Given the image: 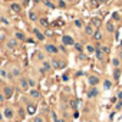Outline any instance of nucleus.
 <instances>
[{
    "label": "nucleus",
    "mask_w": 122,
    "mask_h": 122,
    "mask_svg": "<svg viewBox=\"0 0 122 122\" xmlns=\"http://www.w3.org/2000/svg\"><path fill=\"white\" fill-rule=\"evenodd\" d=\"M6 47L10 49V50H15V49H17V47H20V42H17L15 37H10V39H7V42H6Z\"/></svg>",
    "instance_id": "ddd939ff"
},
{
    "label": "nucleus",
    "mask_w": 122,
    "mask_h": 122,
    "mask_svg": "<svg viewBox=\"0 0 122 122\" xmlns=\"http://www.w3.org/2000/svg\"><path fill=\"white\" fill-rule=\"evenodd\" d=\"M113 19H115V20H119V15H118V13H116V12H115V13H113Z\"/></svg>",
    "instance_id": "5fc2aeb1"
},
{
    "label": "nucleus",
    "mask_w": 122,
    "mask_h": 122,
    "mask_svg": "<svg viewBox=\"0 0 122 122\" xmlns=\"http://www.w3.org/2000/svg\"><path fill=\"white\" fill-rule=\"evenodd\" d=\"M72 115H73V118H78V116H79V112H78V111H73Z\"/></svg>",
    "instance_id": "6e6d98bb"
},
{
    "label": "nucleus",
    "mask_w": 122,
    "mask_h": 122,
    "mask_svg": "<svg viewBox=\"0 0 122 122\" xmlns=\"http://www.w3.org/2000/svg\"><path fill=\"white\" fill-rule=\"evenodd\" d=\"M73 26H75L76 29H82V30H83V26H85V22H83L82 19H76V20L73 22Z\"/></svg>",
    "instance_id": "7c9ffc66"
},
{
    "label": "nucleus",
    "mask_w": 122,
    "mask_h": 122,
    "mask_svg": "<svg viewBox=\"0 0 122 122\" xmlns=\"http://www.w3.org/2000/svg\"><path fill=\"white\" fill-rule=\"evenodd\" d=\"M93 32H95V27H93L91 23H85V26H83V35L92 37V36H93Z\"/></svg>",
    "instance_id": "a211bd4d"
},
{
    "label": "nucleus",
    "mask_w": 122,
    "mask_h": 122,
    "mask_svg": "<svg viewBox=\"0 0 122 122\" xmlns=\"http://www.w3.org/2000/svg\"><path fill=\"white\" fill-rule=\"evenodd\" d=\"M95 56H96V59H98V62H101V63H105V60H106V56L103 55V52L101 50V47H96Z\"/></svg>",
    "instance_id": "6ab92c4d"
},
{
    "label": "nucleus",
    "mask_w": 122,
    "mask_h": 122,
    "mask_svg": "<svg viewBox=\"0 0 122 122\" xmlns=\"http://www.w3.org/2000/svg\"><path fill=\"white\" fill-rule=\"evenodd\" d=\"M26 122H32V121H26Z\"/></svg>",
    "instance_id": "69168bd1"
},
{
    "label": "nucleus",
    "mask_w": 122,
    "mask_h": 122,
    "mask_svg": "<svg viewBox=\"0 0 122 122\" xmlns=\"http://www.w3.org/2000/svg\"><path fill=\"white\" fill-rule=\"evenodd\" d=\"M2 83H3V79H2V78H0V85H2Z\"/></svg>",
    "instance_id": "0e129e2a"
},
{
    "label": "nucleus",
    "mask_w": 122,
    "mask_h": 122,
    "mask_svg": "<svg viewBox=\"0 0 122 122\" xmlns=\"http://www.w3.org/2000/svg\"><path fill=\"white\" fill-rule=\"evenodd\" d=\"M40 66L45 69V72L47 73V72H52L53 71V68H52V63H50V59H45L43 62L40 63Z\"/></svg>",
    "instance_id": "aec40b11"
},
{
    "label": "nucleus",
    "mask_w": 122,
    "mask_h": 122,
    "mask_svg": "<svg viewBox=\"0 0 122 122\" xmlns=\"http://www.w3.org/2000/svg\"><path fill=\"white\" fill-rule=\"evenodd\" d=\"M62 45H65V46H73L75 45V39L71 35H62Z\"/></svg>",
    "instance_id": "dca6fc26"
},
{
    "label": "nucleus",
    "mask_w": 122,
    "mask_h": 122,
    "mask_svg": "<svg viewBox=\"0 0 122 122\" xmlns=\"http://www.w3.org/2000/svg\"><path fill=\"white\" fill-rule=\"evenodd\" d=\"M13 37H15L17 42H20V43H23V42H26V40H27V36H26L22 30H16V32L13 33Z\"/></svg>",
    "instance_id": "f3484780"
},
{
    "label": "nucleus",
    "mask_w": 122,
    "mask_h": 122,
    "mask_svg": "<svg viewBox=\"0 0 122 122\" xmlns=\"http://www.w3.org/2000/svg\"><path fill=\"white\" fill-rule=\"evenodd\" d=\"M116 102H118V98H116V96H113V98H111V103H112V105H115Z\"/></svg>",
    "instance_id": "3c124183"
},
{
    "label": "nucleus",
    "mask_w": 122,
    "mask_h": 122,
    "mask_svg": "<svg viewBox=\"0 0 122 122\" xmlns=\"http://www.w3.org/2000/svg\"><path fill=\"white\" fill-rule=\"evenodd\" d=\"M29 3V0H23V5H27Z\"/></svg>",
    "instance_id": "bf43d9fd"
},
{
    "label": "nucleus",
    "mask_w": 122,
    "mask_h": 122,
    "mask_svg": "<svg viewBox=\"0 0 122 122\" xmlns=\"http://www.w3.org/2000/svg\"><path fill=\"white\" fill-rule=\"evenodd\" d=\"M62 81L68 82V81H69V75H68V73H63V76H62Z\"/></svg>",
    "instance_id": "8fccbe9b"
},
{
    "label": "nucleus",
    "mask_w": 122,
    "mask_h": 122,
    "mask_svg": "<svg viewBox=\"0 0 122 122\" xmlns=\"http://www.w3.org/2000/svg\"><path fill=\"white\" fill-rule=\"evenodd\" d=\"M103 39H105L103 30H101V29H95L93 36H92V40H93L95 43H102V42H103Z\"/></svg>",
    "instance_id": "6e6552de"
},
{
    "label": "nucleus",
    "mask_w": 122,
    "mask_h": 122,
    "mask_svg": "<svg viewBox=\"0 0 122 122\" xmlns=\"http://www.w3.org/2000/svg\"><path fill=\"white\" fill-rule=\"evenodd\" d=\"M43 5H45V6H47L49 9H55V7H56V5H55V3H52V2H49V0H43Z\"/></svg>",
    "instance_id": "a19ab883"
},
{
    "label": "nucleus",
    "mask_w": 122,
    "mask_h": 122,
    "mask_svg": "<svg viewBox=\"0 0 122 122\" xmlns=\"http://www.w3.org/2000/svg\"><path fill=\"white\" fill-rule=\"evenodd\" d=\"M99 88L96 86V88H88V91H86V98L88 99H95V98H98L99 96Z\"/></svg>",
    "instance_id": "f8f14e48"
},
{
    "label": "nucleus",
    "mask_w": 122,
    "mask_h": 122,
    "mask_svg": "<svg viewBox=\"0 0 122 122\" xmlns=\"http://www.w3.org/2000/svg\"><path fill=\"white\" fill-rule=\"evenodd\" d=\"M27 17H29V20H30V22H33V23L39 22V19H40V16H39V12H37V10H35V9L27 12Z\"/></svg>",
    "instance_id": "2eb2a0df"
},
{
    "label": "nucleus",
    "mask_w": 122,
    "mask_h": 122,
    "mask_svg": "<svg viewBox=\"0 0 122 122\" xmlns=\"http://www.w3.org/2000/svg\"><path fill=\"white\" fill-rule=\"evenodd\" d=\"M76 56H78V60H79V62H86V60L89 59V56L85 53V50L81 52V53H76Z\"/></svg>",
    "instance_id": "c85d7f7f"
},
{
    "label": "nucleus",
    "mask_w": 122,
    "mask_h": 122,
    "mask_svg": "<svg viewBox=\"0 0 122 122\" xmlns=\"http://www.w3.org/2000/svg\"><path fill=\"white\" fill-rule=\"evenodd\" d=\"M23 105H25L26 115H29V116H35L36 115V112H37V103L35 101H32L29 96H25L23 98Z\"/></svg>",
    "instance_id": "f257e3e1"
},
{
    "label": "nucleus",
    "mask_w": 122,
    "mask_h": 122,
    "mask_svg": "<svg viewBox=\"0 0 122 122\" xmlns=\"http://www.w3.org/2000/svg\"><path fill=\"white\" fill-rule=\"evenodd\" d=\"M33 57H35L36 62H39V63H42L43 60L46 59V57H45V53H43L42 50H36V52H35V55H33Z\"/></svg>",
    "instance_id": "4be33fe9"
},
{
    "label": "nucleus",
    "mask_w": 122,
    "mask_h": 122,
    "mask_svg": "<svg viewBox=\"0 0 122 122\" xmlns=\"http://www.w3.org/2000/svg\"><path fill=\"white\" fill-rule=\"evenodd\" d=\"M3 119H5V118H3V112L0 111V122H3Z\"/></svg>",
    "instance_id": "4d7b16f0"
},
{
    "label": "nucleus",
    "mask_w": 122,
    "mask_h": 122,
    "mask_svg": "<svg viewBox=\"0 0 122 122\" xmlns=\"http://www.w3.org/2000/svg\"><path fill=\"white\" fill-rule=\"evenodd\" d=\"M56 122H69V121H68V119H65V118H62V116H59V119H57Z\"/></svg>",
    "instance_id": "603ef678"
},
{
    "label": "nucleus",
    "mask_w": 122,
    "mask_h": 122,
    "mask_svg": "<svg viewBox=\"0 0 122 122\" xmlns=\"http://www.w3.org/2000/svg\"><path fill=\"white\" fill-rule=\"evenodd\" d=\"M9 73L12 75V78L13 79H19L20 76H22V69H20V66H12V69L9 71Z\"/></svg>",
    "instance_id": "4468645a"
},
{
    "label": "nucleus",
    "mask_w": 122,
    "mask_h": 122,
    "mask_svg": "<svg viewBox=\"0 0 122 122\" xmlns=\"http://www.w3.org/2000/svg\"><path fill=\"white\" fill-rule=\"evenodd\" d=\"M32 122H46V121H45V116L43 115H35L32 118Z\"/></svg>",
    "instance_id": "72a5a7b5"
},
{
    "label": "nucleus",
    "mask_w": 122,
    "mask_h": 122,
    "mask_svg": "<svg viewBox=\"0 0 122 122\" xmlns=\"http://www.w3.org/2000/svg\"><path fill=\"white\" fill-rule=\"evenodd\" d=\"M73 49H75V52H76V53H81V52H83V49H85V45H82L81 42H75V45H73Z\"/></svg>",
    "instance_id": "bb28decb"
},
{
    "label": "nucleus",
    "mask_w": 122,
    "mask_h": 122,
    "mask_svg": "<svg viewBox=\"0 0 122 122\" xmlns=\"http://www.w3.org/2000/svg\"><path fill=\"white\" fill-rule=\"evenodd\" d=\"M27 96L32 99V101H39V99H42V93H40V91L37 89V88H35V89H29V92H27Z\"/></svg>",
    "instance_id": "1a4fd4ad"
},
{
    "label": "nucleus",
    "mask_w": 122,
    "mask_h": 122,
    "mask_svg": "<svg viewBox=\"0 0 122 122\" xmlns=\"http://www.w3.org/2000/svg\"><path fill=\"white\" fill-rule=\"evenodd\" d=\"M32 33H33V36L36 37V40H39V42H45L46 36H45V33H43L39 27H32Z\"/></svg>",
    "instance_id": "9b49d317"
},
{
    "label": "nucleus",
    "mask_w": 122,
    "mask_h": 122,
    "mask_svg": "<svg viewBox=\"0 0 122 122\" xmlns=\"http://www.w3.org/2000/svg\"><path fill=\"white\" fill-rule=\"evenodd\" d=\"M86 82H88V86L89 88H96V86H99V83L102 81H101V78L98 75H89L88 79H86Z\"/></svg>",
    "instance_id": "39448f33"
},
{
    "label": "nucleus",
    "mask_w": 122,
    "mask_h": 122,
    "mask_svg": "<svg viewBox=\"0 0 122 122\" xmlns=\"http://www.w3.org/2000/svg\"><path fill=\"white\" fill-rule=\"evenodd\" d=\"M50 63H52L53 71H62L66 68V59L59 57V56H53V57H50Z\"/></svg>",
    "instance_id": "f03ea898"
},
{
    "label": "nucleus",
    "mask_w": 122,
    "mask_h": 122,
    "mask_svg": "<svg viewBox=\"0 0 122 122\" xmlns=\"http://www.w3.org/2000/svg\"><path fill=\"white\" fill-rule=\"evenodd\" d=\"M5 2H10V3H13V2H15V0H5Z\"/></svg>",
    "instance_id": "052dcab7"
},
{
    "label": "nucleus",
    "mask_w": 122,
    "mask_h": 122,
    "mask_svg": "<svg viewBox=\"0 0 122 122\" xmlns=\"http://www.w3.org/2000/svg\"><path fill=\"white\" fill-rule=\"evenodd\" d=\"M5 102H6V98H5V95L2 92H0V105H3Z\"/></svg>",
    "instance_id": "a18cd8bd"
},
{
    "label": "nucleus",
    "mask_w": 122,
    "mask_h": 122,
    "mask_svg": "<svg viewBox=\"0 0 122 122\" xmlns=\"http://www.w3.org/2000/svg\"><path fill=\"white\" fill-rule=\"evenodd\" d=\"M27 85H29V89H35L37 88V81L33 76H27Z\"/></svg>",
    "instance_id": "393cba45"
},
{
    "label": "nucleus",
    "mask_w": 122,
    "mask_h": 122,
    "mask_svg": "<svg viewBox=\"0 0 122 122\" xmlns=\"http://www.w3.org/2000/svg\"><path fill=\"white\" fill-rule=\"evenodd\" d=\"M50 118L53 119V122H56V121L59 119V116H57V113H56V111H53V109L50 111Z\"/></svg>",
    "instance_id": "79ce46f5"
},
{
    "label": "nucleus",
    "mask_w": 122,
    "mask_h": 122,
    "mask_svg": "<svg viewBox=\"0 0 122 122\" xmlns=\"http://www.w3.org/2000/svg\"><path fill=\"white\" fill-rule=\"evenodd\" d=\"M105 32H106L108 35H113V33L116 32V25H115L113 20H108V22H105Z\"/></svg>",
    "instance_id": "9d476101"
},
{
    "label": "nucleus",
    "mask_w": 122,
    "mask_h": 122,
    "mask_svg": "<svg viewBox=\"0 0 122 122\" xmlns=\"http://www.w3.org/2000/svg\"><path fill=\"white\" fill-rule=\"evenodd\" d=\"M17 115H19V118H20L22 121L26 118V111H25V106H19V109H17Z\"/></svg>",
    "instance_id": "2f4dec72"
},
{
    "label": "nucleus",
    "mask_w": 122,
    "mask_h": 122,
    "mask_svg": "<svg viewBox=\"0 0 122 122\" xmlns=\"http://www.w3.org/2000/svg\"><path fill=\"white\" fill-rule=\"evenodd\" d=\"M43 49H45V52L49 53L52 57L60 55V53H59V47H57V45H55V43H46V45L43 46Z\"/></svg>",
    "instance_id": "7ed1b4c3"
},
{
    "label": "nucleus",
    "mask_w": 122,
    "mask_h": 122,
    "mask_svg": "<svg viewBox=\"0 0 122 122\" xmlns=\"http://www.w3.org/2000/svg\"><path fill=\"white\" fill-rule=\"evenodd\" d=\"M49 2H52V3H55V2H57V0H49Z\"/></svg>",
    "instance_id": "e2e57ef3"
},
{
    "label": "nucleus",
    "mask_w": 122,
    "mask_h": 122,
    "mask_svg": "<svg viewBox=\"0 0 122 122\" xmlns=\"http://www.w3.org/2000/svg\"><path fill=\"white\" fill-rule=\"evenodd\" d=\"M43 33H45V36H46V37H52V36H53V33H52V30H50V29H46Z\"/></svg>",
    "instance_id": "37998d69"
},
{
    "label": "nucleus",
    "mask_w": 122,
    "mask_h": 122,
    "mask_svg": "<svg viewBox=\"0 0 122 122\" xmlns=\"http://www.w3.org/2000/svg\"><path fill=\"white\" fill-rule=\"evenodd\" d=\"M17 88L20 91H25V92H29V85H27V76H20L19 81H17Z\"/></svg>",
    "instance_id": "423d86ee"
},
{
    "label": "nucleus",
    "mask_w": 122,
    "mask_h": 122,
    "mask_svg": "<svg viewBox=\"0 0 122 122\" xmlns=\"http://www.w3.org/2000/svg\"><path fill=\"white\" fill-rule=\"evenodd\" d=\"M0 22L3 25H9V19H6V17H0Z\"/></svg>",
    "instance_id": "09e8293b"
},
{
    "label": "nucleus",
    "mask_w": 122,
    "mask_h": 122,
    "mask_svg": "<svg viewBox=\"0 0 122 122\" xmlns=\"http://www.w3.org/2000/svg\"><path fill=\"white\" fill-rule=\"evenodd\" d=\"M101 23H102V20H101V17H93L92 20H91V25L95 27V29H99V26H101Z\"/></svg>",
    "instance_id": "c756f323"
},
{
    "label": "nucleus",
    "mask_w": 122,
    "mask_h": 122,
    "mask_svg": "<svg viewBox=\"0 0 122 122\" xmlns=\"http://www.w3.org/2000/svg\"><path fill=\"white\" fill-rule=\"evenodd\" d=\"M102 82H103V89H105V91L111 89V88H112V85H113V83H112L109 79H105V81H102Z\"/></svg>",
    "instance_id": "f704fd0d"
},
{
    "label": "nucleus",
    "mask_w": 122,
    "mask_h": 122,
    "mask_svg": "<svg viewBox=\"0 0 122 122\" xmlns=\"http://www.w3.org/2000/svg\"><path fill=\"white\" fill-rule=\"evenodd\" d=\"M57 47H59V53H62V55H66L68 53V49H66V46L65 45H57Z\"/></svg>",
    "instance_id": "4c0bfd02"
},
{
    "label": "nucleus",
    "mask_w": 122,
    "mask_h": 122,
    "mask_svg": "<svg viewBox=\"0 0 122 122\" xmlns=\"http://www.w3.org/2000/svg\"><path fill=\"white\" fill-rule=\"evenodd\" d=\"M0 106H2V105H0Z\"/></svg>",
    "instance_id": "338daca9"
},
{
    "label": "nucleus",
    "mask_w": 122,
    "mask_h": 122,
    "mask_svg": "<svg viewBox=\"0 0 122 122\" xmlns=\"http://www.w3.org/2000/svg\"><path fill=\"white\" fill-rule=\"evenodd\" d=\"M0 78L2 79H9V71L7 69H0Z\"/></svg>",
    "instance_id": "c9c22d12"
},
{
    "label": "nucleus",
    "mask_w": 122,
    "mask_h": 122,
    "mask_svg": "<svg viewBox=\"0 0 122 122\" xmlns=\"http://www.w3.org/2000/svg\"><path fill=\"white\" fill-rule=\"evenodd\" d=\"M118 57L122 60V49H119V55H118Z\"/></svg>",
    "instance_id": "13d9d810"
},
{
    "label": "nucleus",
    "mask_w": 122,
    "mask_h": 122,
    "mask_svg": "<svg viewBox=\"0 0 122 122\" xmlns=\"http://www.w3.org/2000/svg\"><path fill=\"white\" fill-rule=\"evenodd\" d=\"M0 92L5 95V98H6V101H7V99H10V98L13 96L15 89H13V86H10V85H3V88H2V91H0Z\"/></svg>",
    "instance_id": "0eeeda50"
},
{
    "label": "nucleus",
    "mask_w": 122,
    "mask_h": 122,
    "mask_svg": "<svg viewBox=\"0 0 122 122\" xmlns=\"http://www.w3.org/2000/svg\"><path fill=\"white\" fill-rule=\"evenodd\" d=\"M116 98H118V101H122V89L116 92Z\"/></svg>",
    "instance_id": "de8ad7c7"
},
{
    "label": "nucleus",
    "mask_w": 122,
    "mask_h": 122,
    "mask_svg": "<svg viewBox=\"0 0 122 122\" xmlns=\"http://www.w3.org/2000/svg\"><path fill=\"white\" fill-rule=\"evenodd\" d=\"M121 73H122V69H121V68H115V69H113V73H112V75H113V81H115V82L119 81Z\"/></svg>",
    "instance_id": "cd10ccee"
},
{
    "label": "nucleus",
    "mask_w": 122,
    "mask_h": 122,
    "mask_svg": "<svg viewBox=\"0 0 122 122\" xmlns=\"http://www.w3.org/2000/svg\"><path fill=\"white\" fill-rule=\"evenodd\" d=\"M39 23H40V26H43V27H49V22H47L45 17H40V19H39Z\"/></svg>",
    "instance_id": "ea45409f"
},
{
    "label": "nucleus",
    "mask_w": 122,
    "mask_h": 122,
    "mask_svg": "<svg viewBox=\"0 0 122 122\" xmlns=\"http://www.w3.org/2000/svg\"><path fill=\"white\" fill-rule=\"evenodd\" d=\"M106 0H93V5L95 6H98V5H102V3H105Z\"/></svg>",
    "instance_id": "49530a36"
},
{
    "label": "nucleus",
    "mask_w": 122,
    "mask_h": 122,
    "mask_svg": "<svg viewBox=\"0 0 122 122\" xmlns=\"http://www.w3.org/2000/svg\"><path fill=\"white\" fill-rule=\"evenodd\" d=\"M113 109H115V112H119V111H122V101H118V102L113 105Z\"/></svg>",
    "instance_id": "58836bf2"
},
{
    "label": "nucleus",
    "mask_w": 122,
    "mask_h": 122,
    "mask_svg": "<svg viewBox=\"0 0 122 122\" xmlns=\"http://www.w3.org/2000/svg\"><path fill=\"white\" fill-rule=\"evenodd\" d=\"M83 50H85V53L89 56V55H95V52H96V47H95V45H92V43H86Z\"/></svg>",
    "instance_id": "412c9836"
},
{
    "label": "nucleus",
    "mask_w": 122,
    "mask_h": 122,
    "mask_svg": "<svg viewBox=\"0 0 122 122\" xmlns=\"http://www.w3.org/2000/svg\"><path fill=\"white\" fill-rule=\"evenodd\" d=\"M78 105H79V101L76 98H71L69 99V108L72 111H78Z\"/></svg>",
    "instance_id": "a878e982"
},
{
    "label": "nucleus",
    "mask_w": 122,
    "mask_h": 122,
    "mask_svg": "<svg viewBox=\"0 0 122 122\" xmlns=\"http://www.w3.org/2000/svg\"><path fill=\"white\" fill-rule=\"evenodd\" d=\"M56 3H57V7H59V9H66V7L69 6V5L65 2V0H57Z\"/></svg>",
    "instance_id": "e433bc0d"
},
{
    "label": "nucleus",
    "mask_w": 122,
    "mask_h": 122,
    "mask_svg": "<svg viewBox=\"0 0 122 122\" xmlns=\"http://www.w3.org/2000/svg\"><path fill=\"white\" fill-rule=\"evenodd\" d=\"M88 122H96V121H95V119H89Z\"/></svg>",
    "instance_id": "680f3d73"
},
{
    "label": "nucleus",
    "mask_w": 122,
    "mask_h": 122,
    "mask_svg": "<svg viewBox=\"0 0 122 122\" xmlns=\"http://www.w3.org/2000/svg\"><path fill=\"white\" fill-rule=\"evenodd\" d=\"M65 2H66L68 5H75V3L78 2V0H65Z\"/></svg>",
    "instance_id": "864d4df0"
},
{
    "label": "nucleus",
    "mask_w": 122,
    "mask_h": 122,
    "mask_svg": "<svg viewBox=\"0 0 122 122\" xmlns=\"http://www.w3.org/2000/svg\"><path fill=\"white\" fill-rule=\"evenodd\" d=\"M10 10H12L13 13H20V10H22V5L17 3V2H13V3H10Z\"/></svg>",
    "instance_id": "b1692460"
},
{
    "label": "nucleus",
    "mask_w": 122,
    "mask_h": 122,
    "mask_svg": "<svg viewBox=\"0 0 122 122\" xmlns=\"http://www.w3.org/2000/svg\"><path fill=\"white\" fill-rule=\"evenodd\" d=\"M101 50L103 52V55H105V56H108V55L111 53V47H109L108 45H101Z\"/></svg>",
    "instance_id": "473e14b6"
},
{
    "label": "nucleus",
    "mask_w": 122,
    "mask_h": 122,
    "mask_svg": "<svg viewBox=\"0 0 122 122\" xmlns=\"http://www.w3.org/2000/svg\"><path fill=\"white\" fill-rule=\"evenodd\" d=\"M2 112H3V118L7 119V121H13L15 116H16V111H15L13 106H10V105H6Z\"/></svg>",
    "instance_id": "20e7f679"
},
{
    "label": "nucleus",
    "mask_w": 122,
    "mask_h": 122,
    "mask_svg": "<svg viewBox=\"0 0 122 122\" xmlns=\"http://www.w3.org/2000/svg\"><path fill=\"white\" fill-rule=\"evenodd\" d=\"M111 65L113 66V69H115V68H121V66H122V60H121L118 56H113V57L111 59Z\"/></svg>",
    "instance_id": "5701e85b"
},
{
    "label": "nucleus",
    "mask_w": 122,
    "mask_h": 122,
    "mask_svg": "<svg viewBox=\"0 0 122 122\" xmlns=\"http://www.w3.org/2000/svg\"><path fill=\"white\" fill-rule=\"evenodd\" d=\"M37 72H39V75H42V76H45V75H46V72H45V69H43L42 66H39V68H37Z\"/></svg>",
    "instance_id": "c03bdc74"
}]
</instances>
